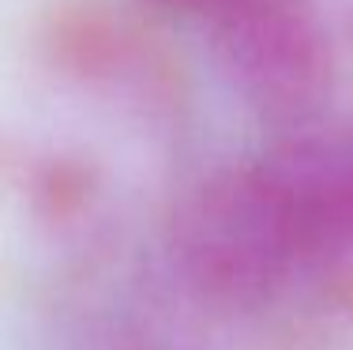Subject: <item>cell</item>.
<instances>
[{
    "instance_id": "5b68a950",
    "label": "cell",
    "mask_w": 353,
    "mask_h": 350,
    "mask_svg": "<svg viewBox=\"0 0 353 350\" xmlns=\"http://www.w3.org/2000/svg\"><path fill=\"white\" fill-rule=\"evenodd\" d=\"M147 4L165 8V12H199V15H207L218 0H147Z\"/></svg>"
},
{
    "instance_id": "7a4b0ae2",
    "label": "cell",
    "mask_w": 353,
    "mask_h": 350,
    "mask_svg": "<svg viewBox=\"0 0 353 350\" xmlns=\"http://www.w3.org/2000/svg\"><path fill=\"white\" fill-rule=\"evenodd\" d=\"M207 23L225 83L271 132L331 113L334 46L305 0H218Z\"/></svg>"
},
{
    "instance_id": "3957f363",
    "label": "cell",
    "mask_w": 353,
    "mask_h": 350,
    "mask_svg": "<svg viewBox=\"0 0 353 350\" xmlns=\"http://www.w3.org/2000/svg\"><path fill=\"white\" fill-rule=\"evenodd\" d=\"M252 162L312 268L353 256V117L271 132Z\"/></svg>"
},
{
    "instance_id": "6da1fadb",
    "label": "cell",
    "mask_w": 353,
    "mask_h": 350,
    "mask_svg": "<svg viewBox=\"0 0 353 350\" xmlns=\"http://www.w3.org/2000/svg\"><path fill=\"white\" fill-rule=\"evenodd\" d=\"M308 268L312 264L252 158L199 173L170 200L162 275L196 313H259Z\"/></svg>"
},
{
    "instance_id": "277c9868",
    "label": "cell",
    "mask_w": 353,
    "mask_h": 350,
    "mask_svg": "<svg viewBox=\"0 0 353 350\" xmlns=\"http://www.w3.org/2000/svg\"><path fill=\"white\" fill-rule=\"evenodd\" d=\"M274 350H353V302L312 305Z\"/></svg>"
}]
</instances>
